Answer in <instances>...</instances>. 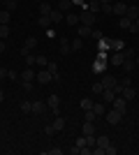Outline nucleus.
Wrapping results in <instances>:
<instances>
[{"instance_id":"f257e3e1","label":"nucleus","mask_w":139,"mask_h":155,"mask_svg":"<svg viewBox=\"0 0 139 155\" xmlns=\"http://www.w3.org/2000/svg\"><path fill=\"white\" fill-rule=\"evenodd\" d=\"M60 130H65V118H63V116H56V120L46 125L44 132H46V134H56V132H60Z\"/></svg>"},{"instance_id":"f03ea898","label":"nucleus","mask_w":139,"mask_h":155,"mask_svg":"<svg viewBox=\"0 0 139 155\" xmlns=\"http://www.w3.org/2000/svg\"><path fill=\"white\" fill-rule=\"evenodd\" d=\"M127 12V5L123 2V0H114V5H111V14H116V16H125Z\"/></svg>"},{"instance_id":"7ed1b4c3","label":"nucleus","mask_w":139,"mask_h":155,"mask_svg":"<svg viewBox=\"0 0 139 155\" xmlns=\"http://www.w3.org/2000/svg\"><path fill=\"white\" fill-rule=\"evenodd\" d=\"M79 19H81V23H84V26H95V21H98V14H93V12H84V14H79Z\"/></svg>"},{"instance_id":"20e7f679","label":"nucleus","mask_w":139,"mask_h":155,"mask_svg":"<svg viewBox=\"0 0 139 155\" xmlns=\"http://www.w3.org/2000/svg\"><path fill=\"white\" fill-rule=\"evenodd\" d=\"M104 118H107V123H109V125H118L121 118H123V114L116 111V109H111V111H107V114H104Z\"/></svg>"},{"instance_id":"39448f33","label":"nucleus","mask_w":139,"mask_h":155,"mask_svg":"<svg viewBox=\"0 0 139 155\" xmlns=\"http://www.w3.org/2000/svg\"><path fill=\"white\" fill-rule=\"evenodd\" d=\"M46 107H49V109L58 116V114H60V97H58V95H51L49 100H46Z\"/></svg>"},{"instance_id":"423d86ee","label":"nucleus","mask_w":139,"mask_h":155,"mask_svg":"<svg viewBox=\"0 0 139 155\" xmlns=\"http://www.w3.org/2000/svg\"><path fill=\"white\" fill-rule=\"evenodd\" d=\"M35 79H37V81H40L42 86H44V84H49V81H53V77H51V72H49V70H40L37 74H35Z\"/></svg>"},{"instance_id":"0eeeda50","label":"nucleus","mask_w":139,"mask_h":155,"mask_svg":"<svg viewBox=\"0 0 139 155\" xmlns=\"http://www.w3.org/2000/svg\"><path fill=\"white\" fill-rule=\"evenodd\" d=\"M114 109H116V111H121V114H125V104H127V100H125V97H123V95H116V100H114Z\"/></svg>"},{"instance_id":"6e6552de","label":"nucleus","mask_w":139,"mask_h":155,"mask_svg":"<svg viewBox=\"0 0 139 155\" xmlns=\"http://www.w3.org/2000/svg\"><path fill=\"white\" fill-rule=\"evenodd\" d=\"M123 60H125V53H123V51H116V53H111L109 63H111L114 67H121V65H123Z\"/></svg>"},{"instance_id":"1a4fd4ad","label":"nucleus","mask_w":139,"mask_h":155,"mask_svg":"<svg viewBox=\"0 0 139 155\" xmlns=\"http://www.w3.org/2000/svg\"><path fill=\"white\" fill-rule=\"evenodd\" d=\"M46 70L51 72L53 81H60V74H58V63H56V60H49V63H46Z\"/></svg>"},{"instance_id":"9d476101","label":"nucleus","mask_w":139,"mask_h":155,"mask_svg":"<svg viewBox=\"0 0 139 155\" xmlns=\"http://www.w3.org/2000/svg\"><path fill=\"white\" fill-rule=\"evenodd\" d=\"M37 26L44 28V30H46V28H51L53 26V23H51V16H49V14H40V16H37Z\"/></svg>"},{"instance_id":"9b49d317","label":"nucleus","mask_w":139,"mask_h":155,"mask_svg":"<svg viewBox=\"0 0 139 155\" xmlns=\"http://www.w3.org/2000/svg\"><path fill=\"white\" fill-rule=\"evenodd\" d=\"M81 134H84V137L95 134V123H91V120H84V125H81Z\"/></svg>"},{"instance_id":"f8f14e48","label":"nucleus","mask_w":139,"mask_h":155,"mask_svg":"<svg viewBox=\"0 0 139 155\" xmlns=\"http://www.w3.org/2000/svg\"><path fill=\"white\" fill-rule=\"evenodd\" d=\"M77 35H79L81 39H84V37H91V35H93V28H91V26H84V23H79V26H77Z\"/></svg>"},{"instance_id":"ddd939ff","label":"nucleus","mask_w":139,"mask_h":155,"mask_svg":"<svg viewBox=\"0 0 139 155\" xmlns=\"http://www.w3.org/2000/svg\"><path fill=\"white\" fill-rule=\"evenodd\" d=\"M116 84H118V79L114 77V74H104V77H102V86H104V88H114Z\"/></svg>"},{"instance_id":"4468645a","label":"nucleus","mask_w":139,"mask_h":155,"mask_svg":"<svg viewBox=\"0 0 139 155\" xmlns=\"http://www.w3.org/2000/svg\"><path fill=\"white\" fill-rule=\"evenodd\" d=\"M44 109H46V104L42 102V100H35V102H33V109H30V114L40 116V114H44Z\"/></svg>"},{"instance_id":"2eb2a0df","label":"nucleus","mask_w":139,"mask_h":155,"mask_svg":"<svg viewBox=\"0 0 139 155\" xmlns=\"http://www.w3.org/2000/svg\"><path fill=\"white\" fill-rule=\"evenodd\" d=\"M93 72H98V74L107 72V60H102V58H95V63H93Z\"/></svg>"},{"instance_id":"dca6fc26","label":"nucleus","mask_w":139,"mask_h":155,"mask_svg":"<svg viewBox=\"0 0 139 155\" xmlns=\"http://www.w3.org/2000/svg\"><path fill=\"white\" fill-rule=\"evenodd\" d=\"M70 51H72V44H70V39H67V37H60V56H67Z\"/></svg>"},{"instance_id":"f3484780","label":"nucleus","mask_w":139,"mask_h":155,"mask_svg":"<svg viewBox=\"0 0 139 155\" xmlns=\"http://www.w3.org/2000/svg\"><path fill=\"white\" fill-rule=\"evenodd\" d=\"M65 21H67V26H79V23H81L79 14H74V12H67L65 14Z\"/></svg>"},{"instance_id":"a211bd4d","label":"nucleus","mask_w":139,"mask_h":155,"mask_svg":"<svg viewBox=\"0 0 139 155\" xmlns=\"http://www.w3.org/2000/svg\"><path fill=\"white\" fill-rule=\"evenodd\" d=\"M51 23H60V21H65V14L60 12V9H51Z\"/></svg>"},{"instance_id":"6ab92c4d","label":"nucleus","mask_w":139,"mask_h":155,"mask_svg":"<svg viewBox=\"0 0 139 155\" xmlns=\"http://www.w3.org/2000/svg\"><path fill=\"white\" fill-rule=\"evenodd\" d=\"M121 95H123V97H125V100H127V102H130V100H134V97H137V91H134L132 86H125Z\"/></svg>"},{"instance_id":"aec40b11","label":"nucleus","mask_w":139,"mask_h":155,"mask_svg":"<svg viewBox=\"0 0 139 155\" xmlns=\"http://www.w3.org/2000/svg\"><path fill=\"white\" fill-rule=\"evenodd\" d=\"M109 143H111V141H109V137H104V134H95V146H100V148H107V146H109Z\"/></svg>"},{"instance_id":"412c9836","label":"nucleus","mask_w":139,"mask_h":155,"mask_svg":"<svg viewBox=\"0 0 139 155\" xmlns=\"http://www.w3.org/2000/svg\"><path fill=\"white\" fill-rule=\"evenodd\" d=\"M86 9H88V12H93V14H98L100 9H102V2H100V0H91V2L86 5Z\"/></svg>"},{"instance_id":"4be33fe9","label":"nucleus","mask_w":139,"mask_h":155,"mask_svg":"<svg viewBox=\"0 0 139 155\" xmlns=\"http://www.w3.org/2000/svg\"><path fill=\"white\" fill-rule=\"evenodd\" d=\"M102 97H104V102L111 104L114 100H116V93H114V88H104V91H102Z\"/></svg>"},{"instance_id":"5701e85b","label":"nucleus","mask_w":139,"mask_h":155,"mask_svg":"<svg viewBox=\"0 0 139 155\" xmlns=\"http://www.w3.org/2000/svg\"><path fill=\"white\" fill-rule=\"evenodd\" d=\"M9 21H12V12L2 9V12H0V26H9Z\"/></svg>"},{"instance_id":"b1692460","label":"nucleus","mask_w":139,"mask_h":155,"mask_svg":"<svg viewBox=\"0 0 139 155\" xmlns=\"http://www.w3.org/2000/svg\"><path fill=\"white\" fill-rule=\"evenodd\" d=\"M35 74H37V72H33V67H28V70L21 72V81H33Z\"/></svg>"},{"instance_id":"393cba45","label":"nucleus","mask_w":139,"mask_h":155,"mask_svg":"<svg viewBox=\"0 0 139 155\" xmlns=\"http://www.w3.org/2000/svg\"><path fill=\"white\" fill-rule=\"evenodd\" d=\"M125 16L134 21V19L139 16V7H137V5H130V7H127V12H125Z\"/></svg>"},{"instance_id":"a878e982","label":"nucleus","mask_w":139,"mask_h":155,"mask_svg":"<svg viewBox=\"0 0 139 155\" xmlns=\"http://www.w3.org/2000/svg\"><path fill=\"white\" fill-rule=\"evenodd\" d=\"M121 67H125V72H127V74H130V72H132L134 67H137V63H134V58H125V60H123V65H121Z\"/></svg>"},{"instance_id":"bb28decb","label":"nucleus","mask_w":139,"mask_h":155,"mask_svg":"<svg viewBox=\"0 0 139 155\" xmlns=\"http://www.w3.org/2000/svg\"><path fill=\"white\" fill-rule=\"evenodd\" d=\"M118 26L123 28V30H130V26H132V19H127V16H121Z\"/></svg>"},{"instance_id":"cd10ccee","label":"nucleus","mask_w":139,"mask_h":155,"mask_svg":"<svg viewBox=\"0 0 139 155\" xmlns=\"http://www.w3.org/2000/svg\"><path fill=\"white\" fill-rule=\"evenodd\" d=\"M19 109L23 111V114H30V109H33V102H28V100H21Z\"/></svg>"},{"instance_id":"c85d7f7f","label":"nucleus","mask_w":139,"mask_h":155,"mask_svg":"<svg viewBox=\"0 0 139 155\" xmlns=\"http://www.w3.org/2000/svg\"><path fill=\"white\" fill-rule=\"evenodd\" d=\"M81 49H84V39H81V37H74L72 39V51H81Z\"/></svg>"},{"instance_id":"c756f323","label":"nucleus","mask_w":139,"mask_h":155,"mask_svg":"<svg viewBox=\"0 0 139 155\" xmlns=\"http://www.w3.org/2000/svg\"><path fill=\"white\" fill-rule=\"evenodd\" d=\"M70 5H72V0H60L56 9H60V12H70Z\"/></svg>"},{"instance_id":"7c9ffc66","label":"nucleus","mask_w":139,"mask_h":155,"mask_svg":"<svg viewBox=\"0 0 139 155\" xmlns=\"http://www.w3.org/2000/svg\"><path fill=\"white\" fill-rule=\"evenodd\" d=\"M51 9H53V7L49 5L46 0H42V2H40V14H51Z\"/></svg>"},{"instance_id":"2f4dec72","label":"nucleus","mask_w":139,"mask_h":155,"mask_svg":"<svg viewBox=\"0 0 139 155\" xmlns=\"http://www.w3.org/2000/svg\"><path fill=\"white\" fill-rule=\"evenodd\" d=\"M2 5H5V9H7V12H14L19 2H16V0H2Z\"/></svg>"},{"instance_id":"473e14b6","label":"nucleus","mask_w":139,"mask_h":155,"mask_svg":"<svg viewBox=\"0 0 139 155\" xmlns=\"http://www.w3.org/2000/svg\"><path fill=\"white\" fill-rule=\"evenodd\" d=\"M109 49H114V51H121V49H123V42H121V39H109Z\"/></svg>"},{"instance_id":"72a5a7b5","label":"nucleus","mask_w":139,"mask_h":155,"mask_svg":"<svg viewBox=\"0 0 139 155\" xmlns=\"http://www.w3.org/2000/svg\"><path fill=\"white\" fill-rule=\"evenodd\" d=\"M93 111H95L98 116H104L107 114V104H93Z\"/></svg>"},{"instance_id":"f704fd0d","label":"nucleus","mask_w":139,"mask_h":155,"mask_svg":"<svg viewBox=\"0 0 139 155\" xmlns=\"http://www.w3.org/2000/svg\"><path fill=\"white\" fill-rule=\"evenodd\" d=\"M93 104H95V102H93L91 97H84V100H81V109L88 111V109H93Z\"/></svg>"},{"instance_id":"c9c22d12","label":"nucleus","mask_w":139,"mask_h":155,"mask_svg":"<svg viewBox=\"0 0 139 155\" xmlns=\"http://www.w3.org/2000/svg\"><path fill=\"white\" fill-rule=\"evenodd\" d=\"M107 49H109V39H98V51H107Z\"/></svg>"},{"instance_id":"e433bc0d","label":"nucleus","mask_w":139,"mask_h":155,"mask_svg":"<svg viewBox=\"0 0 139 155\" xmlns=\"http://www.w3.org/2000/svg\"><path fill=\"white\" fill-rule=\"evenodd\" d=\"M23 46H26V49H30V51H33L35 46H37V37H28V39H26V44H23Z\"/></svg>"},{"instance_id":"4c0bfd02","label":"nucleus","mask_w":139,"mask_h":155,"mask_svg":"<svg viewBox=\"0 0 139 155\" xmlns=\"http://www.w3.org/2000/svg\"><path fill=\"white\" fill-rule=\"evenodd\" d=\"M9 37V26H0V39Z\"/></svg>"},{"instance_id":"58836bf2","label":"nucleus","mask_w":139,"mask_h":155,"mask_svg":"<svg viewBox=\"0 0 139 155\" xmlns=\"http://www.w3.org/2000/svg\"><path fill=\"white\" fill-rule=\"evenodd\" d=\"M21 88H23L26 93H30L33 91V81H21Z\"/></svg>"},{"instance_id":"ea45409f","label":"nucleus","mask_w":139,"mask_h":155,"mask_svg":"<svg viewBox=\"0 0 139 155\" xmlns=\"http://www.w3.org/2000/svg\"><path fill=\"white\" fill-rule=\"evenodd\" d=\"M93 93H100V95H102V91H104V86H102V81H100V84H93V88H91Z\"/></svg>"},{"instance_id":"a19ab883","label":"nucleus","mask_w":139,"mask_h":155,"mask_svg":"<svg viewBox=\"0 0 139 155\" xmlns=\"http://www.w3.org/2000/svg\"><path fill=\"white\" fill-rule=\"evenodd\" d=\"M35 60H37V56H33V53H28V56H26V63H28V67H33V65H35Z\"/></svg>"},{"instance_id":"79ce46f5","label":"nucleus","mask_w":139,"mask_h":155,"mask_svg":"<svg viewBox=\"0 0 139 155\" xmlns=\"http://www.w3.org/2000/svg\"><path fill=\"white\" fill-rule=\"evenodd\" d=\"M46 63H49V60H46L44 56H37V60H35V65H40V67H46Z\"/></svg>"},{"instance_id":"37998d69","label":"nucleus","mask_w":139,"mask_h":155,"mask_svg":"<svg viewBox=\"0 0 139 155\" xmlns=\"http://www.w3.org/2000/svg\"><path fill=\"white\" fill-rule=\"evenodd\" d=\"M116 150H118V148H116V146H111V143H109V146H107V148H104V155H116Z\"/></svg>"},{"instance_id":"c03bdc74","label":"nucleus","mask_w":139,"mask_h":155,"mask_svg":"<svg viewBox=\"0 0 139 155\" xmlns=\"http://www.w3.org/2000/svg\"><path fill=\"white\" fill-rule=\"evenodd\" d=\"M77 146H79V148H84V146H88V141H86V137L81 134L79 139H77Z\"/></svg>"},{"instance_id":"a18cd8bd","label":"nucleus","mask_w":139,"mask_h":155,"mask_svg":"<svg viewBox=\"0 0 139 155\" xmlns=\"http://www.w3.org/2000/svg\"><path fill=\"white\" fill-rule=\"evenodd\" d=\"M130 32H139V16L132 21V26H130Z\"/></svg>"},{"instance_id":"49530a36","label":"nucleus","mask_w":139,"mask_h":155,"mask_svg":"<svg viewBox=\"0 0 139 155\" xmlns=\"http://www.w3.org/2000/svg\"><path fill=\"white\" fill-rule=\"evenodd\" d=\"M63 153V148H49L46 150V155H60Z\"/></svg>"},{"instance_id":"de8ad7c7","label":"nucleus","mask_w":139,"mask_h":155,"mask_svg":"<svg viewBox=\"0 0 139 155\" xmlns=\"http://www.w3.org/2000/svg\"><path fill=\"white\" fill-rule=\"evenodd\" d=\"M100 12H104V14H111V5H109V2H107V5H102V9H100Z\"/></svg>"},{"instance_id":"09e8293b","label":"nucleus","mask_w":139,"mask_h":155,"mask_svg":"<svg viewBox=\"0 0 139 155\" xmlns=\"http://www.w3.org/2000/svg\"><path fill=\"white\" fill-rule=\"evenodd\" d=\"M137 53H134V49H125V58H134Z\"/></svg>"},{"instance_id":"8fccbe9b","label":"nucleus","mask_w":139,"mask_h":155,"mask_svg":"<svg viewBox=\"0 0 139 155\" xmlns=\"http://www.w3.org/2000/svg\"><path fill=\"white\" fill-rule=\"evenodd\" d=\"M7 79H12V81H16V79H21V74H16V72H9V74H7Z\"/></svg>"},{"instance_id":"3c124183","label":"nucleus","mask_w":139,"mask_h":155,"mask_svg":"<svg viewBox=\"0 0 139 155\" xmlns=\"http://www.w3.org/2000/svg\"><path fill=\"white\" fill-rule=\"evenodd\" d=\"M121 84H123V88H125V86H132V79H130V77H125L123 81H121Z\"/></svg>"},{"instance_id":"603ef678","label":"nucleus","mask_w":139,"mask_h":155,"mask_svg":"<svg viewBox=\"0 0 139 155\" xmlns=\"http://www.w3.org/2000/svg\"><path fill=\"white\" fill-rule=\"evenodd\" d=\"M91 37H95V39H102V32H100V30H95V28H93V35H91Z\"/></svg>"},{"instance_id":"864d4df0","label":"nucleus","mask_w":139,"mask_h":155,"mask_svg":"<svg viewBox=\"0 0 139 155\" xmlns=\"http://www.w3.org/2000/svg\"><path fill=\"white\" fill-rule=\"evenodd\" d=\"M70 153H72V155H79V153H81V148L77 146V143H74V148H70Z\"/></svg>"},{"instance_id":"5fc2aeb1","label":"nucleus","mask_w":139,"mask_h":155,"mask_svg":"<svg viewBox=\"0 0 139 155\" xmlns=\"http://www.w3.org/2000/svg\"><path fill=\"white\" fill-rule=\"evenodd\" d=\"M7 74H9V72H7L5 67H0V79H7Z\"/></svg>"},{"instance_id":"6e6d98bb","label":"nucleus","mask_w":139,"mask_h":155,"mask_svg":"<svg viewBox=\"0 0 139 155\" xmlns=\"http://www.w3.org/2000/svg\"><path fill=\"white\" fill-rule=\"evenodd\" d=\"M95 58H102V60H107V51H98V56Z\"/></svg>"},{"instance_id":"4d7b16f0","label":"nucleus","mask_w":139,"mask_h":155,"mask_svg":"<svg viewBox=\"0 0 139 155\" xmlns=\"http://www.w3.org/2000/svg\"><path fill=\"white\" fill-rule=\"evenodd\" d=\"M5 51V39H0V53Z\"/></svg>"},{"instance_id":"13d9d810","label":"nucleus","mask_w":139,"mask_h":155,"mask_svg":"<svg viewBox=\"0 0 139 155\" xmlns=\"http://www.w3.org/2000/svg\"><path fill=\"white\" fill-rule=\"evenodd\" d=\"M2 100H5V91H0V104H2Z\"/></svg>"},{"instance_id":"bf43d9fd","label":"nucleus","mask_w":139,"mask_h":155,"mask_svg":"<svg viewBox=\"0 0 139 155\" xmlns=\"http://www.w3.org/2000/svg\"><path fill=\"white\" fill-rule=\"evenodd\" d=\"M100 2H102V5H107V2H111V0H100Z\"/></svg>"},{"instance_id":"052dcab7","label":"nucleus","mask_w":139,"mask_h":155,"mask_svg":"<svg viewBox=\"0 0 139 155\" xmlns=\"http://www.w3.org/2000/svg\"><path fill=\"white\" fill-rule=\"evenodd\" d=\"M134 63H137V65H139V56H134Z\"/></svg>"},{"instance_id":"680f3d73","label":"nucleus","mask_w":139,"mask_h":155,"mask_svg":"<svg viewBox=\"0 0 139 155\" xmlns=\"http://www.w3.org/2000/svg\"><path fill=\"white\" fill-rule=\"evenodd\" d=\"M35 2H37V5H40V2H42V0H35Z\"/></svg>"},{"instance_id":"e2e57ef3","label":"nucleus","mask_w":139,"mask_h":155,"mask_svg":"<svg viewBox=\"0 0 139 155\" xmlns=\"http://www.w3.org/2000/svg\"><path fill=\"white\" fill-rule=\"evenodd\" d=\"M86 2H91V0H86Z\"/></svg>"}]
</instances>
